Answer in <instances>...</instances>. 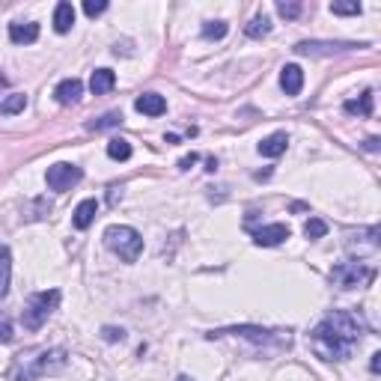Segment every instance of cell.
<instances>
[{
  "label": "cell",
  "instance_id": "obj_1",
  "mask_svg": "<svg viewBox=\"0 0 381 381\" xmlns=\"http://www.w3.org/2000/svg\"><path fill=\"white\" fill-rule=\"evenodd\" d=\"M360 337H364V325L349 310H333L310 333L313 349L322 360H349Z\"/></svg>",
  "mask_w": 381,
  "mask_h": 381
},
{
  "label": "cell",
  "instance_id": "obj_2",
  "mask_svg": "<svg viewBox=\"0 0 381 381\" xmlns=\"http://www.w3.org/2000/svg\"><path fill=\"white\" fill-rule=\"evenodd\" d=\"M66 367V349H30L15 360V378L18 381H36L42 375L60 373Z\"/></svg>",
  "mask_w": 381,
  "mask_h": 381
},
{
  "label": "cell",
  "instance_id": "obj_3",
  "mask_svg": "<svg viewBox=\"0 0 381 381\" xmlns=\"http://www.w3.org/2000/svg\"><path fill=\"white\" fill-rule=\"evenodd\" d=\"M104 244H108L122 262H137V256L143 253L140 233L135 230V226H126V224L108 226V230H104Z\"/></svg>",
  "mask_w": 381,
  "mask_h": 381
},
{
  "label": "cell",
  "instance_id": "obj_4",
  "mask_svg": "<svg viewBox=\"0 0 381 381\" xmlns=\"http://www.w3.org/2000/svg\"><path fill=\"white\" fill-rule=\"evenodd\" d=\"M60 289H45V292H36V295H30V301H27V307H24V313H21V322H24V328L27 331H39L45 322H48V316L60 307Z\"/></svg>",
  "mask_w": 381,
  "mask_h": 381
},
{
  "label": "cell",
  "instance_id": "obj_5",
  "mask_svg": "<svg viewBox=\"0 0 381 381\" xmlns=\"http://www.w3.org/2000/svg\"><path fill=\"white\" fill-rule=\"evenodd\" d=\"M331 280L342 286V289H355V286H367L375 280V268H369L364 262H342L331 271Z\"/></svg>",
  "mask_w": 381,
  "mask_h": 381
},
{
  "label": "cell",
  "instance_id": "obj_6",
  "mask_svg": "<svg viewBox=\"0 0 381 381\" xmlns=\"http://www.w3.org/2000/svg\"><path fill=\"white\" fill-rule=\"evenodd\" d=\"M84 179V170L78 164H66V161H60V164H51L48 167V173H45V182L51 190H72L75 185H78Z\"/></svg>",
  "mask_w": 381,
  "mask_h": 381
},
{
  "label": "cell",
  "instance_id": "obj_7",
  "mask_svg": "<svg viewBox=\"0 0 381 381\" xmlns=\"http://www.w3.org/2000/svg\"><path fill=\"white\" fill-rule=\"evenodd\" d=\"M355 48H367L364 42H301L295 51L304 57H319V54H337V51H355Z\"/></svg>",
  "mask_w": 381,
  "mask_h": 381
},
{
  "label": "cell",
  "instance_id": "obj_8",
  "mask_svg": "<svg viewBox=\"0 0 381 381\" xmlns=\"http://www.w3.org/2000/svg\"><path fill=\"white\" fill-rule=\"evenodd\" d=\"M286 238H289V226L286 224H268V226H262V230L253 233V242L260 247H277L286 242Z\"/></svg>",
  "mask_w": 381,
  "mask_h": 381
},
{
  "label": "cell",
  "instance_id": "obj_9",
  "mask_svg": "<svg viewBox=\"0 0 381 381\" xmlns=\"http://www.w3.org/2000/svg\"><path fill=\"white\" fill-rule=\"evenodd\" d=\"M226 333H235V337H247V340H253V342H271V333H274V331L253 328V325H238V328H221V331H212V333H206V337H208V340H215V337H226Z\"/></svg>",
  "mask_w": 381,
  "mask_h": 381
},
{
  "label": "cell",
  "instance_id": "obj_10",
  "mask_svg": "<svg viewBox=\"0 0 381 381\" xmlns=\"http://www.w3.org/2000/svg\"><path fill=\"white\" fill-rule=\"evenodd\" d=\"M280 87L286 95H298L304 90V72L298 63H286L280 69Z\"/></svg>",
  "mask_w": 381,
  "mask_h": 381
},
{
  "label": "cell",
  "instance_id": "obj_11",
  "mask_svg": "<svg viewBox=\"0 0 381 381\" xmlns=\"http://www.w3.org/2000/svg\"><path fill=\"white\" fill-rule=\"evenodd\" d=\"M135 108L143 117H161V113H167V101H164V95H158V92H143V95H137Z\"/></svg>",
  "mask_w": 381,
  "mask_h": 381
},
{
  "label": "cell",
  "instance_id": "obj_12",
  "mask_svg": "<svg viewBox=\"0 0 381 381\" xmlns=\"http://www.w3.org/2000/svg\"><path fill=\"white\" fill-rule=\"evenodd\" d=\"M286 146H289V135H286V131H274V135L260 140V155L262 158H277L286 152Z\"/></svg>",
  "mask_w": 381,
  "mask_h": 381
},
{
  "label": "cell",
  "instance_id": "obj_13",
  "mask_svg": "<svg viewBox=\"0 0 381 381\" xmlns=\"http://www.w3.org/2000/svg\"><path fill=\"white\" fill-rule=\"evenodd\" d=\"M54 95H57V101H60V104H78L81 95H84V84L78 78H66V81L57 84Z\"/></svg>",
  "mask_w": 381,
  "mask_h": 381
},
{
  "label": "cell",
  "instance_id": "obj_14",
  "mask_svg": "<svg viewBox=\"0 0 381 381\" xmlns=\"http://www.w3.org/2000/svg\"><path fill=\"white\" fill-rule=\"evenodd\" d=\"M95 215H99V199H81L78 208H75V215H72V224H75V230H87V226L95 221Z\"/></svg>",
  "mask_w": 381,
  "mask_h": 381
},
{
  "label": "cell",
  "instance_id": "obj_15",
  "mask_svg": "<svg viewBox=\"0 0 381 381\" xmlns=\"http://www.w3.org/2000/svg\"><path fill=\"white\" fill-rule=\"evenodd\" d=\"M9 39H12L15 45H30L39 39V24H33V21H15V24H9Z\"/></svg>",
  "mask_w": 381,
  "mask_h": 381
},
{
  "label": "cell",
  "instance_id": "obj_16",
  "mask_svg": "<svg viewBox=\"0 0 381 381\" xmlns=\"http://www.w3.org/2000/svg\"><path fill=\"white\" fill-rule=\"evenodd\" d=\"M9 283H12V251L3 244L0 247V298L9 295Z\"/></svg>",
  "mask_w": 381,
  "mask_h": 381
},
{
  "label": "cell",
  "instance_id": "obj_17",
  "mask_svg": "<svg viewBox=\"0 0 381 381\" xmlns=\"http://www.w3.org/2000/svg\"><path fill=\"white\" fill-rule=\"evenodd\" d=\"M72 24H75V6L63 0V3H57V9H54V30L57 33H69Z\"/></svg>",
  "mask_w": 381,
  "mask_h": 381
},
{
  "label": "cell",
  "instance_id": "obj_18",
  "mask_svg": "<svg viewBox=\"0 0 381 381\" xmlns=\"http://www.w3.org/2000/svg\"><path fill=\"white\" fill-rule=\"evenodd\" d=\"M342 110L351 113V117H373V90H367L360 99H349L346 104H342Z\"/></svg>",
  "mask_w": 381,
  "mask_h": 381
},
{
  "label": "cell",
  "instance_id": "obj_19",
  "mask_svg": "<svg viewBox=\"0 0 381 381\" xmlns=\"http://www.w3.org/2000/svg\"><path fill=\"white\" fill-rule=\"evenodd\" d=\"M113 84H117V75H113L110 69H95L92 78H90V90L95 95H104V92L113 90Z\"/></svg>",
  "mask_w": 381,
  "mask_h": 381
},
{
  "label": "cell",
  "instance_id": "obj_20",
  "mask_svg": "<svg viewBox=\"0 0 381 381\" xmlns=\"http://www.w3.org/2000/svg\"><path fill=\"white\" fill-rule=\"evenodd\" d=\"M24 108H27V95L24 92H9V95L0 99V113H9V117H12V113H21Z\"/></svg>",
  "mask_w": 381,
  "mask_h": 381
},
{
  "label": "cell",
  "instance_id": "obj_21",
  "mask_svg": "<svg viewBox=\"0 0 381 381\" xmlns=\"http://www.w3.org/2000/svg\"><path fill=\"white\" fill-rule=\"evenodd\" d=\"M108 158H113V161H128L131 158V143L126 137H110L108 140Z\"/></svg>",
  "mask_w": 381,
  "mask_h": 381
},
{
  "label": "cell",
  "instance_id": "obj_22",
  "mask_svg": "<svg viewBox=\"0 0 381 381\" xmlns=\"http://www.w3.org/2000/svg\"><path fill=\"white\" fill-rule=\"evenodd\" d=\"M244 33L251 36V39H262V36H268V33H271V21H268V15H256L253 21L244 27Z\"/></svg>",
  "mask_w": 381,
  "mask_h": 381
},
{
  "label": "cell",
  "instance_id": "obj_23",
  "mask_svg": "<svg viewBox=\"0 0 381 381\" xmlns=\"http://www.w3.org/2000/svg\"><path fill=\"white\" fill-rule=\"evenodd\" d=\"M117 126H122V113L119 110H110V113H104V117L92 119L87 128L90 131H104V128H117Z\"/></svg>",
  "mask_w": 381,
  "mask_h": 381
},
{
  "label": "cell",
  "instance_id": "obj_24",
  "mask_svg": "<svg viewBox=\"0 0 381 381\" xmlns=\"http://www.w3.org/2000/svg\"><path fill=\"white\" fill-rule=\"evenodd\" d=\"M304 235H307L310 242H316V238H325L328 235V224L322 221V217H310V221L304 224Z\"/></svg>",
  "mask_w": 381,
  "mask_h": 381
},
{
  "label": "cell",
  "instance_id": "obj_25",
  "mask_svg": "<svg viewBox=\"0 0 381 381\" xmlns=\"http://www.w3.org/2000/svg\"><path fill=\"white\" fill-rule=\"evenodd\" d=\"M226 30H230L226 21H206L203 24V39H224Z\"/></svg>",
  "mask_w": 381,
  "mask_h": 381
},
{
  "label": "cell",
  "instance_id": "obj_26",
  "mask_svg": "<svg viewBox=\"0 0 381 381\" xmlns=\"http://www.w3.org/2000/svg\"><path fill=\"white\" fill-rule=\"evenodd\" d=\"M104 9H108V0H84V12H87L90 18L101 15Z\"/></svg>",
  "mask_w": 381,
  "mask_h": 381
},
{
  "label": "cell",
  "instance_id": "obj_27",
  "mask_svg": "<svg viewBox=\"0 0 381 381\" xmlns=\"http://www.w3.org/2000/svg\"><path fill=\"white\" fill-rule=\"evenodd\" d=\"M333 15H360V3H331Z\"/></svg>",
  "mask_w": 381,
  "mask_h": 381
},
{
  "label": "cell",
  "instance_id": "obj_28",
  "mask_svg": "<svg viewBox=\"0 0 381 381\" xmlns=\"http://www.w3.org/2000/svg\"><path fill=\"white\" fill-rule=\"evenodd\" d=\"M277 12L283 18H298L301 15V3H286V0H280L277 3Z\"/></svg>",
  "mask_w": 381,
  "mask_h": 381
},
{
  "label": "cell",
  "instance_id": "obj_29",
  "mask_svg": "<svg viewBox=\"0 0 381 381\" xmlns=\"http://www.w3.org/2000/svg\"><path fill=\"white\" fill-rule=\"evenodd\" d=\"M101 337L104 340H108V342H122V340H126V331H122V328H101Z\"/></svg>",
  "mask_w": 381,
  "mask_h": 381
},
{
  "label": "cell",
  "instance_id": "obj_30",
  "mask_svg": "<svg viewBox=\"0 0 381 381\" xmlns=\"http://www.w3.org/2000/svg\"><path fill=\"white\" fill-rule=\"evenodd\" d=\"M12 322L9 319H0V342H12Z\"/></svg>",
  "mask_w": 381,
  "mask_h": 381
},
{
  "label": "cell",
  "instance_id": "obj_31",
  "mask_svg": "<svg viewBox=\"0 0 381 381\" xmlns=\"http://www.w3.org/2000/svg\"><path fill=\"white\" fill-rule=\"evenodd\" d=\"M197 161H199V155H197V152H190V155H185L182 161H179V167H182V170H190V167L197 164Z\"/></svg>",
  "mask_w": 381,
  "mask_h": 381
},
{
  "label": "cell",
  "instance_id": "obj_32",
  "mask_svg": "<svg viewBox=\"0 0 381 381\" xmlns=\"http://www.w3.org/2000/svg\"><path fill=\"white\" fill-rule=\"evenodd\" d=\"M369 373H373V375H378V373H381V351H375L373 360H369Z\"/></svg>",
  "mask_w": 381,
  "mask_h": 381
},
{
  "label": "cell",
  "instance_id": "obj_33",
  "mask_svg": "<svg viewBox=\"0 0 381 381\" xmlns=\"http://www.w3.org/2000/svg\"><path fill=\"white\" fill-rule=\"evenodd\" d=\"M364 149H367V152H378V149H381V140H378V137H369V140L364 143Z\"/></svg>",
  "mask_w": 381,
  "mask_h": 381
},
{
  "label": "cell",
  "instance_id": "obj_34",
  "mask_svg": "<svg viewBox=\"0 0 381 381\" xmlns=\"http://www.w3.org/2000/svg\"><path fill=\"white\" fill-rule=\"evenodd\" d=\"M176 381H194V378H190V375H179Z\"/></svg>",
  "mask_w": 381,
  "mask_h": 381
}]
</instances>
